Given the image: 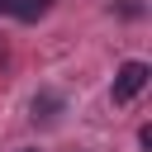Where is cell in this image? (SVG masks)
<instances>
[{
    "mask_svg": "<svg viewBox=\"0 0 152 152\" xmlns=\"http://www.w3.org/2000/svg\"><path fill=\"white\" fill-rule=\"evenodd\" d=\"M48 10H52V0H14V10H10V14H14V19H24V24H33V19H43Z\"/></svg>",
    "mask_w": 152,
    "mask_h": 152,
    "instance_id": "obj_2",
    "label": "cell"
},
{
    "mask_svg": "<svg viewBox=\"0 0 152 152\" xmlns=\"http://www.w3.org/2000/svg\"><path fill=\"white\" fill-rule=\"evenodd\" d=\"M147 62H124L119 71H114V104H128L133 95H142V86H147Z\"/></svg>",
    "mask_w": 152,
    "mask_h": 152,
    "instance_id": "obj_1",
    "label": "cell"
},
{
    "mask_svg": "<svg viewBox=\"0 0 152 152\" xmlns=\"http://www.w3.org/2000/svg\"><path fill=\"white\" fill-rule=\"evenodd\" d=\"M10 10H14V0H0V14H10Z\"/></svg>",
    "mask_w": 152,
    "mask_h": 152,
    "instance_id": "obj_4",
    "label": "cell"
},
{
    "mask_svg": "<svg viewBox=\"0 0 152 152\" xmlns=\"http://www.w3.org/2000/svg\"><path fill=\"white\" fill-rule=\"evenodd\" d=\"M57 109H62V95H52V90H43L38 100H33V119H57Z\"/></svg>",
    "mask_w": 152,
    "mask_h": 152,
    "instance_id": "obj_3",
    "label": "cell"
}]
</instances>
